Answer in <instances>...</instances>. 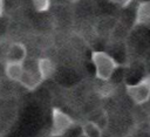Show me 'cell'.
Instances as JSON below:
<instances>
[{
  "instance_id": "1",
  "label": "cell",
  "mask_w": 150,
  "mask_h": 137,
  "mask_svg": "<svg viewBox=\"0 0 150 137\" xmlns=\"http://www.w3.org/2000/svg\"><path fill=\"white\" fill-rule=\"evenodd\" d=\"M90 59L95 68V76L98 81H109L121 66L110 54L102 50H93Z\"/></svg>"
},
{
  "instance_id": "2",
  "label": "cell",
  "mask_w": 150,
  "mask_h": 137,
  "mask_svg": "<svg viewBox=\"0 0 150 137\" xmlns=\"http://www.w3.org/2000/svg\"><path fill=\"white\" fill-rule=\"evenodd\" d=\"M75 125V121L60 108L52 109V126L49 131L50 137H61Z\"/></svg>"
},
{
  "instance_id": "3",
  "label": "cell",
  "mask_w": 150,
  "mask_h": 137,
  "mask_svg": "<svg viewBox=\"0 0 150 137\" xmlns=\"http://www.w3.org/2000/svg\"><path fill=\"white\" fill-rule=\"evenodd\" d=\"M125 91L131 101L137 105H142L150 100V90L141 80L135 84H127Z\"/></svg>"
},
{
  "instance_id": "4",
  "label": "cell",
  "mask_w": 150,
  "mask_h": 137,
  "mask_svg": "<svg viewBox=\"0 0 150 137\" xmlns=\"http://www.w3.org/2000/svg\"><path fill=\"white\" fill-rule=\"evenodd\" d=\"M42 82L43 81L40 77V74L38 71L36 64H35L34 68H30V67H26L25 66L23 75H22V77H21V80L19 82L22 87H25L28 90H35Z\"/></svg>"
},
{
  "instance_id": "5",
  "label": "cell",
  "mask_w": 150,
  "mask_h": 137,
  "mask_svg": "<svg viewBox=\"0 0 150 137\" xmlns=\"http://www.w3.org/2000/svg\"><path fill=\"white\" fill-rule=\"evenodd\" d=\"M26 59H27V48L22 42H13L8 46L5 61L25 63Z\"/></svg>"
},
{
  "instance_id": "6",
  "label": "cell",
  "mask_w": 150,
  "mask_h": 137,
  "mask_svg": "<svg viewBox=\"0 0 150 137\" xmlns=\"http://www.w3.org/2000/svg\"><path fill=\"white\" fill-rule=\"evenodd\" d=\"M134 26H144L150 28V1H141L137 5Z\"/></svg>"
},
{
  "instance_id": "7",
  "label": "cell",
  "mask_w": 150,
  "mask_h": 137,
  "mask_svg": "<svg viewBox=\"0 0 150 137\" xmlns=\"http://www.w3.org/2000/svg\"><path fill=\"white\" fill-rule=\"evenodd\" d=\"M36 68H38V71L40 74V77L42 78V81H46V80L50 78L52 76H54V74L56 71L55 63L50 59H48V57H40V59H38Z\"/></svg>"
},
{
  "instance_id": "8",
  "label": "cell",
  "mask_w": 150,
  "mask_h": 137,
  "mask_svg": "<svg viewBox=\"0 0 150 137\" xmlns=\"http://www.w3.org/2000/svg\"><path fill=\"white\" fill-rule=\"evenodd\" d=\"M25 71V63L5 61V75L13 82H20Z\"/></svg>"
},
{
  "instance_id": "9",
  "label": "cell",
  "mask_w": 150,
  "mask_h": 137,
  "mask_svg": "<svg viewBox=\"0 0 150 137\" xmlns=\"http://www.w3.org/2000/svg\"><path fill=\"white\" fill-rule=\"evenodd\" d=\"M81 133L87 137H102V128L96 122L87 121L81 124Z\"/></svg>"
},
{
  "instance_id": "10",
  "label": "cell",
  "mask_w": 150,
  "mask_h": 137,
  "mask_svg": "<svg viewBox=\"0 0 150 137\" xmlns=\"http://www.w3.org/2000/svg\"><path fill=\"white\" fill-rule=\"evenodd\" d=\"M102 83L96 85V91L98 94V96L101 97H110L114 91H115V87L112 83H110L109 81H101Z\"/></svg>"
},
{
  "instance_id": "11",
  "label": "cell",
  "mask_w": 150,
  "mask_h": 137,
  "mask_svg": "<svg viewBox=\"0 0 150 137\" xmlns=\"http://www.w3.org/2000/svg\"><path fill=\"white\" fill-rule=\"evenodd\" d=\"M30 1L33 8L39 13L47 12L50 8V4H52V0H30Z\"/></svg>"
},
{
  "instance_id": "12",
  "label": "cell",
  "mask_w": 150,
  "mask_h": 137,
  "mask_svg": "<svg viewBox=\"0 0 150 137\" xmlns=\"http://www.w3.org/2000/svg\"><path fill=\"white\" fill-rule=\"evenodd\" d=\"M109 2L115 5V6H117V7L125 8V7H128L132 2V0H109Z\"/></svg>"
},
{
  "instance_id": "13",
  "label": "cell",
  "mask_w": 150,
  "mask_h": 137,
  "mask_svg": "<svg viewBox=\"0 0 150 137\" xmlns=\"http://www.w3.org/2000/svg\"><path fill=\"white\" fill-rule=\"evenodd\" d=\"M141 81H142V82L149 88V90H150V74H148V75H145L144 77H142Z\"/></svg>"
},
{
  "instance_id": "14",
  "label": "cell",
  "mask_w": 150,
  "mask_h": 137,
  "mask_svg": "<svg viewBox=\"0 0 150 137\" xmlns=\"http://www.w3.org/2000/svg\"><path fill=\"white\" fill-rule=\"evenodd\" d=\"M4 11H5V1L0 0V16L4 15Z\"/></svg>"
},
{
  "instance_id": "15",
  "label": "cell",
  "mask_w": 150,
  "mask_h": 137,
  "mask_svg": "<svg viewBox=\"0 0 150 137\" xmlns=\"http://www.w3.org/2000/svg\"><path fill=\"white\" fill-rule=\"evenodd\" d=\"M68 2H70V4H76V2H79L80 0H67Z\"/></svg>"
},
{
  "instance_id": "16",
  "label": "cell",
  "mask_w": 150,
  "mask_h": 137,
  "mask_svg": "<svg viewBox=\"0 0 150 137\" xmlns=\"http://www.w3.org/2000/svg\"><path fill=\"white\" fill-rule=\"evenodd\" d=\"M77 137H87V136H84V135H83V133H80V135H79V136H77Z\"/></svg>"
}]
</instances>
